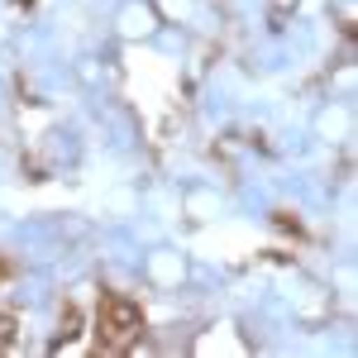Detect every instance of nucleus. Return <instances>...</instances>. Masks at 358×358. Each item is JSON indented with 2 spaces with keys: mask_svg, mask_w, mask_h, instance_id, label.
Segmentation results:
<instances>
[{
  "mask_svg": "<svg viewBox=\"0 0 358 358\" xmlns=\"http://www.w3.org/2000/svg\"><path fill=\"white\" fill-rule=\"evenodd\" d=\"M101 325H106V339H110V344H124V339L138 330V310H134V306H124V301H110Z\"/></svg>",
  "mask_w": 358,
  "mask_h": 358,
  "instance_id": "nucleus-1",
  "label": "nucleus"
}]
</instances>
